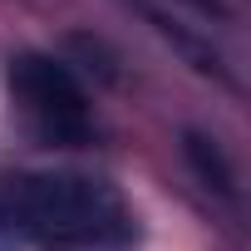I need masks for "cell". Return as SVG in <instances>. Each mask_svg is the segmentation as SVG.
<instances>
[{"label": "cell", "mask_w": 251, "mask_h": 251, "mask_svg": "<svg viewBox=\"0 0 251 251\" xmlns=\"http://www.w3.org/2000/svg\"><path fill=\"white\" fill-rule=\"evenodd\" d=\"M20 241L40 251H99L133 236V212L103 177L25 173L5 187Z\"/></svg>", "instance_id": "obj_1"}, {"label": "cell", "mask_w": 251, "mask_h": 251, "mask_svg": "<svg viewBox=\"0 0 251 251\" xmlns=\"http://www.w3.org/2000/svg\"><path fill=\"white\" fill-rule=\"evenodd\" d=\"M187 158H192V168L207 177V187H222V192H231V173H226V163L217 158V148L207 143V138H187Z\"/></svg>", "instance_id": "obj_3"}, {"label": "cell", "mask_w": 251, "mask_h": 251, "mask_svg": "<svg viewBox=\"0 0 251 251\" xmlns=\"http://www.w3.org/2000/svg\"><path fill=\"white\" fill-rule=\"evenodd\" d=\"M0 251H20V231H15V217H10L5 192H0Z\"/></svg>", "instance_id": "obj_4"}, {"label": "cell", "mask_w": 251, "mask_h": 251, "mask_svg": "<svg viewBox=\"0 0 251 251\" xmlns=\"http://www.w3.org/2000/svg\"><path fill=\"white\" fill-rule=\"evenodd\" d=\"M10 103L30 123V133L54 148H79L94 138V113L79 79L50 54H15L10 59Z\"/></svg>", "instance_id": "obj_2"}]
</instances>
